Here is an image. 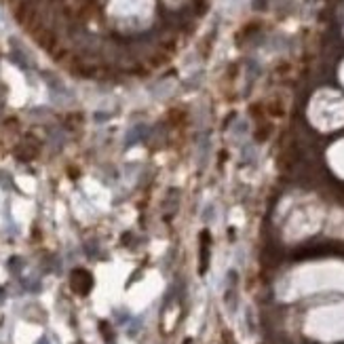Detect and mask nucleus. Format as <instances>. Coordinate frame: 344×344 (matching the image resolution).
Segmentation results:
<instances>
[{
	"label": "nucleus",
	"mask_w": 344,
	"mask_h": 344,
	"mask_svg": "<svg viewBox=\"0 0 344 344\" xmlns=\"http://www.w3.org/2000/svg\"><path fill=\"white\" fill-rule=\"evenodd\" d=\"M70 283H72V289L78 296H87L93 287V276H91V273H87L85 268H76L70 276Z\"/></svg>",
	"instance_id": "nucleus-1"
}]
</instances>
